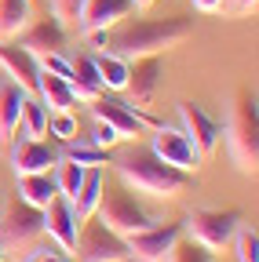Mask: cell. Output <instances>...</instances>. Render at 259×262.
<instances>
[{"instance_id":"obj_1","label":"cell","mask_w":259,"mask_h":262,"mask_svg":"<svg viewBox=\"0 0 259 262\" xmlns=\"http://www.w3.org/2000/svg\"><path fill=\"white\" fill-rule=\"evenodd\" d=\"M193 33L190 18H135L124 22L117 33H110V48L121 58H143V55H161L175 44H183Z\"/></svg>"},{"instance_id":"obj_2","label":"cell","mask_w":259,"mask_h":262,"mask_svg":"<svg viewBox=\"0 0 259 262\" xmlns=\"http://www.w3.org/2000/svg\"><path fill=\"white\" fill-rule=\"evenodd\" d=\"M117 179L146 196H157V201H168V196H179L190 186V171H179L172 164H165L153 149H132L128 157L117 160Z\"/></svg>"},{"instance_id":"obj_3","label":"cell","mask_w":259,"mask_h":262,"mask_svg":"<svg viewBox=\"0 0 259 262\" xmlns=\"http://www.w3.org/2000/svg\"><path fill=\"white\" fill-rule=\"evenodd\" d=\"M226 146L237 164V171L255 175L259 164V113H255V98L252 95H237L230 113H226Z\"/></svg>"},{"instance_id":"obj_4","label":"cell","mask_w":259,"mask_h":262,"mask_svg":"<svg viewBox=\"0 0 259 262\" xmlns=\"http://www.w3.org/2000/svg\"><path fill=\"white\" fill-rule=\"evenodd\" d=\"M95 215H99L103 226H110L113 233H121V237H132V233H139V229L161 222L128 189H110V186L103 189V201H99V208H95Z\"/></svg>"},{"instance_id":"obj_5","label":"cell","mask_w":259,"mask_h":262,"mask_svg":"<svg viewBox=\"0 0 259 262\" xmlns=\"http://www.w3.org/2000/svg\"><path fill=\"white\" fill-rule=\"evenodd\" d=\"M237 226H241V211L197 208V211H190V215H186V222H183V233H186L190 241L205 244L208 251H223L226 244L234 241Z\"/></svg>"},{"instance_id":"obj_6","label":"cell","mask_w":259,"mask_h":262,"mask_svg":"<svg viewBox=\"0 0 259 262\" xmlns=\"http://www.w3.org/2000/svg\"><path fill=\"white\" fill-rule=\"evenodd\" d=\"M84 229H77V258L81 262H128V244L121 233H113L110 226H103L99 219H84Z\"/></svg>"},{"instance_id":"obj_7","label":"cell","mask_w":259,"mask_h":262,"mask_svg":"<svg viewBox=\"0 0 259 262\" xmlns=\"http://www.w3.org/2000/svg\"><path fill=\"white\" fill-rule=\"evenodd\" d=\"M179 237H183V222H153V226L139 229V233L124 237L128 258H135V262H165Z\"/></svg>"},{"instance_id":"obj_8","label":"cell","mask_w":259,"mask_h":262,"mask_svg":"<svg viewBox=\"0 0 259 262\" xmlns=\"http://www.w3.org/2000/svg\"><path fill=\"white\" fill-rule=\"evenodd\" d=\"M44 233V208H29L26 201H15L8 211H0V244L29 248Z\"/></svg>"},{"instance_id":"obj_9","label":"cell","mask_w":259,"mask_h":262,"mask_svg":"<svg viewBox=\"0 0 259 262\" xmlns=\"http://www.w3.org/2000/svg\"><path fill=\"white\" fill-rule=\"evenodd\" d=\"M179 120H183L186 139L193 142V149H197V157H212L219 139H223V124L197 102H179Z\"/></svg>"},{"instance_id":"obj_10","label":"cell","mask_w":259,"mask_h":262,"mask_svg":"<svg viewBox=\"0 0 259 262\" xmlns=\"http://www.w3.org/2000/svg\"><path fill=\"white\" fill-rule=\"evenodd\" d=\"M150 149H153L161 160H165V164L179 168V171H193V168L201 164L197 149H193V142L186 139L183 127H168V124L153 127V142H150Z\"/></svg>"},{"instance_id":"obj_11","label":"cell","mask_w":259,"mask_h":262,"mask_svg":"<svg viewBox=\"0 0 259 262\" xmlns=\"http://www.w3.org/2000/svg\"><path fill=\"white\" fill-rule=\"evenodd\" d=\"M77 229H81V222L73 215V204L62 193H55L44 208V233L55 241V248L62 255H73L77 251Z\"/></svg>"},{"instance_id":"obj_12","label":"cell","mask_w":259,"mask_h":262,"mask_svg":"<svg viewBox=\"0 0 259 262\" xmlns=\"http://www.w3.org/2000/svg\"><path fill=\"white\" fill-rule=\"evenodd\" d=\"M161 77H165V70H161V58L157 55L135 58V66H128V84H124V91L132 95V102H128V106H132V110L150 106L157 88H161Z\"/></svg>"},{"instance_id":"obj_13","label":"cell","mask_w":259,"mask_h":262,"mask_svg":"<svg viewBox=\"0 0 259 262\" xmlns=\"http://www.w3.org/2000/svg\"><path fill=\"white\" fill-rule=\"evenodd\" d=\"M15 44H22L33 58H41V55H55V51H62L66 48V26H62L58 18H29V26L15 37Z\"/></svg>"},{"instance_id":"obj_14","label":"cell","mask_w":259,"mask_h":262,"mask_svg":"<svg viewBox=\"0 0 259 262\" xmlns=\"http://www.w3.org/2000/svg\"><path fill=\"white\" fill-rule=\"evenodd\" d=\"M58 164V149L48 146L44 139H26L18 135L11 142V171L15 175H33V171H51Z\"/></svg>"},{"instance_id":"obj_15","label":"cell","mask_w":259,"mask_h":262,"mask_svg":"<svg viewBox=\"0 0 259 262\" xmlns=\"http://www.w3.org/2000/svg\"><path fill=\"white\" fill-rule=\"evenodd\" d=\"M0 66H4V73H8L26 95H33V91H37L41 66H37V58L29 55L22 44H15V40H0Z\"/></svg>"},{"instance_id":"obj_16","label":"cell","mask_w":259,"mask_h":262,"mask_svg":"<svg viewBox=\"0 0 259 262\" xmlns=\"http://www.w3.org/2000/svg\"><path fill=\"white\" fill-rule=\"evenodd\" d=\"M128 15H132V0H84V4H81V18H77V29L81 33L113 29Z\"/></svg>"},{"instance_id":"obj_17","label":"cell","mask_w":259,"mask_h":262,"mask_svg":"<svg viewBox=\"0 0 259 262\" xmlns=\"http://www.w3.org/2000/svg\"><path fill=\"white\" fill-rule=\"evenodd\" d=\"M91 113H95V120H103V124H110V127H117L121 131V139H135V135H143V120H139V113L128 106V102H117V98H95L91 102Z\"/></svg>"},{"instance_id":"obj_18","label":"cell","mask_w":259,"mask_h":262,"mask_svg":"<svg viewBox=\"0 0 259 262\" xmlns=\"http://www.w3.org/2000/svg\"><path fill=\"white\" fill-rule=\"evenodd\" d=\"M103 189H106V179H103V168H88L84 171V179H81V189L73 193V215H77V222H84V219H91L95 215V208H99V201H103Z\"/></svg>"},{"instance_id":"obj_19","label":"cell","mask_w":259,"mask_h":262,"mask_svg":"<svg viewBox=\"0 0 259 262\" xmlns=\"http://www.w3.org/2000/svg\"><path fill=\"white\" fill-rule=\"evenodd\" d=\"M73 62V80H70V88H73V98L77 102H95L106 88H103V80H99V70H95V62H91V55H77V58H70Z\"/></svg>"},{"instance_id":"obj_20","label":"cell","mask_w":259,"mask_h":262,"mask_svg":"<svg viewBox=\"0 0 259 262\" xmlns=\"http://www.w3.org/2000/svg\"><path fill=\"white\" fill-rule=\"evenodd\" d=\"M22 102H26V91H22L15 80L0 84V146H8V142H11L15 127H18Z\"/></svg>"},{"instance_id":"obj_21","label":"cell","mask_w":259,"mask_h":262,"mask_svg":"<svg viewBox=\"0 0 259 262\" xmlns=\"http://www.w3.org/2000/svg\"><path fill=\"white\" fill-rule=\"evenodd\" d=\"M33 95L48 106V113H55V110H73V106H77L70 80H62V77H55V73H44V70H41V77H37V91H33Z\"/></svg>"},{"instance_id":"obj_22","label":"cell","mask_w":259,"mask_h":262,"mask_svg":"<svg viewBox=\"0 0 259 262\" xmlns=\"http://www.w3.org/2000/svg\"><path fill=\"white\" fill-rule=\"evenodd\" d=\"M18 179V201H26L29 208H48V201L58 193L51 171H33V175H15Z\"/></svg>"},{"instance_id":"obj_23","label":"cell","mask_w":259,"mask_h":262,"mask_svg":"<svg viewBox=\"0 0 259 262\" xmlns=\"http://www.w3.org/2000/svg\"><path fill=\"white\" fill-rule=\"evenodd\" d=\"M33 18L29 0H0V40H15Z\"/></svg>"},{"instance_id":"obj_24","label":"cell","mask_w":259,"mask_h":262,"mask_svg":"<svg viewBox=\"0 0 259 262\" xmlns=\"http://www.w3.org/2000/svg\"><path fill=\"white\" fill-rule=\"evenodd\" d=\"M91 62H95V70H99V80H103V88H110V91H124V84H128V58H121V55H113V51H99V55H91Z\"/></svg>"},{"instance_id":"obj_25","label":"cell","mask_w":259,"mask_h":262,"mask_svg":"<svg viewBox=\"0 0 259 262\" xmlns=\"http://www.w3.org/2000/svg\"><path fill=\"white\" fill-rule=\"evenodd\" d=\"M15 131H18V135H26V139H44V135H48V106L41 102V98L26 95Z\"/></svg>"},{"instance_id":"obj_26","label":"cell","mask_w":259,"mask_h":262,"mask_svg":"<svg viewBox=\"0 0 259 262\" xmlns=\"http://www.w3.org/2000/svg\"><path fill=\"white\" fill-rule=\"evenodd\" d=\"M84 171L88 168H81V164H73V160H66L58 153V164L51 168V179H55V189L66 196V201H73V193L81 189V179H84Z\"/></svg>"},{"instance_id":"obj_27","label":"cell","mask_w":259,"mask_h":262,"mask_svg":"<svg viewBox=\"0 0 259 262\" xmlns=\"http://www.w3.org/2000/svg\"><path fill=\"white\" fill-rule=\"evenodd\" d=\"M66 160H73V164H81V168H106V149H99V146H91L88 139H73V142H66V153H62Z\"/></svg>"},{"instance_id":"obj_28","label":"cell","mask_w":259,"mask_h":262,"mask_svg":"<svg viewBox=\"0 0 259 262\" xmlns=\"http://www.w3.org/2000/svg\"><path fill=\"white\" fill-rule=\"evenodd\" d=\"M165 262H215V251H208L205 244L190 241V237H179V241H175V248L168 251V258H165Z\"/></svg>"},{"instance_id":"obj_29","label":"cell","mask_w":259,"mask_h":262,"mask_svg":"<svg viewBox=\"0 0 259 262\" xmlns=\"http://www.w3.org/2000/svg\"><path fill=\"white\" fill-rule=\"evenodd\" d=\"M77 117L70 113V110H55V113H48V135H55L62 146L66 142H73L77 139Z\"/></svg>"},{"instance_id":"obj_30","label":"cell","mask_w":259,"mask_h":262,"mask_svg":"<svg viewBox=\"0 0 259 262\" xmlns=\"http://www.w3.org/2000/svg\"><path fill=\"white\" fill-rule=\"evenodd\" d=\"M234 251H237V262H259V233H255V229L237 226V233H234Z\"/></svg>"},{"instance_id":"obj_31","label":"cell","mask_w":259,"mask_h":262,"mask_svg":"<svg viewBox=\"0 0 259 262\" xmlns=\"http://www.w3.org/2000/svg\"><path fill=\"white\" fill-rule=\"evenodd\" d=\"M81 4H84V0H48L51 18H58L62 26H77V18H81Z\"/></svg>"},{"instance_id":"obj_32","label":"cell","mask_w":259,"mask_h":262,"mask_svg":"<svg viewBox=\"0 0 259 262\" xmlns=\"http://www.w3.org/2000/svg\"><path fill=\"white\" fill-rule=\"evenodd\" d=\"M88 142H91V146H99V149H113V146L121 142V131H117V127H110V124H103V120H95Z\"/></svg>"},{"instance_id":"obj_33","label":"cell","mask_w":259,"mask_h":262,"mask_svg":"<svg viewBox=\"0 0 259 262\" xmlns=\"http://www.w3.org/2000/svg\"><path fill=\"white\" fill-rule=\"evenodd\" d=\"M62 258H66V255H62L58 248H51V244H33L22 262H62Z\"/></svg>"},{"instance_id":"obj_34","label":"cell","mask_w":259,"mask_h":262,"mask_svg":"<svg viewBox=\"0 0 259 262\" xmlns=\"http://www.w3.org/2000/svg\"><path fill=\"white\" fill-rule=\"evenodd\" d=\"M84 37H88L91 48H99V51L110 48V29H91V33H84Z\"/></svg>"},{"instance_id":"obj_35","label":"cell","mask_w":259,"mask_h":262,"mask_svg":"<svg viewBox=\"0 0 259 262\" xmlns=\"http://www.w3.org/2000/svg\"><path fill=\"white\" fill-rule=\"evenodd\" d=\"M193 8L205 11V15H212V11H219V8H223V0H193Z\"/></svg>"},{"instance_id":"obj_36","label":"cell","mask_w":259,"mask_h":262,"mask_svg":"<svg viewBox=\"0 0 259 262\" xmlns=\"http://www.w3.org/2000/svg\"><path fill=\"white\" fill-rule=\"evenodd\" d=\"M255 4H259V0H234V11H237V15H252Z\"/></svg>"},{"instance_id":"obj_37","label":"cell","mask_w":259,"mask_h":262,"mask_svg":"<svg viewBox=\"0 0 259 262\" xmlns=\"http://www.w3.org/2000/svg\"><path fill=\"white\" fill-rule=\"evenodd\" d=\"M153 0H132V8H150Z\"/></svg>"},{"instance_id":"obj_38","label":"cell","mask_w":259,"mask_h":262,"mask_svg":"<svg viewBox=\"0 0 259 262\" xmlns=\"http://www.w3.org/2000/svg\"><path fill=\"white\" fill-rule=\"evenodd\" d=\"M0 262H8V251H4V244H0Z\"/></svg>"},{"instance_id":"obj_39","label":"cell","mask_w":259,"mask_h":262,"mask_svg":"<svg viewBox=\"0 0 259 262\" xmlns=\"http://www.w3.org/2000/svg\"><path fill=\"white\" fill-rule=\"evenodd\" d=\"M29 4H37V0H29Z\"/></svg>"}]
</instances>
